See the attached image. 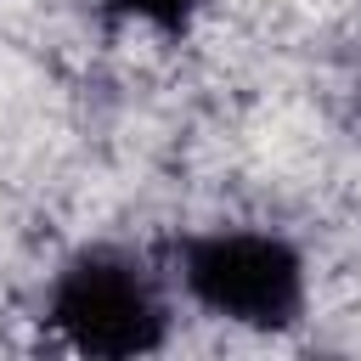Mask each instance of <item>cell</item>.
Segmentation results:
<instances>
[{
	"label": "cell",
	"instance_id": "cell-1",
	"mask_svg": "<svg viewBox=\"0 0 361 361\" xmlns=\"http://www.w3.org/2000/svg\"><path fill=\"white\" fill-rule=\"evenodd\" d=\"M180 282L186 293L237 327H293L305 310V259L276 231H243L220 226L203 237H186L180 248Z\"/></svg>",
	"mask_w": 361,
	"mask_h": 361
},
{
	"label": "cell",
	"instance_id": "cell-2",
	"mask_svg": "<svg viewBox=\"0 0 361 361\" xmlns=\"http://www.w3.org/2000/svg\"><path fill=\"white\" fill-rule=\"evenodd\" d=\"M51 333L79 355H147L164 344V293L141 259L118 248L73 254L45 299Z\"/></svg>",
	"mask_w": 361,
	"mask_h": 361
},
{
	"label": "cell",
	"instance_id": "cell-3",
	"mask_svg": "<svg viewBox=\"0 0 361 361\" xmlns=\"http://www.w3.org/2000/svg\"><path fill=\"white\" fill-rule=\"evenodd\" d=\"M107 6L147 23V28H158V34H180L192 23V11H197V0H107Z\"/></svg>",
	"mask_w": 361,
	"mask_h": 361
}]
</instances>
